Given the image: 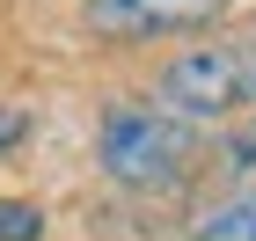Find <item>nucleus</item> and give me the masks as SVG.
I'll return each instance as SVG.
<instances>
[{
	"label": "nucleus",
	"mask_w": 256,
	"mask_h": 241,
	"mask_svg": "<svg viewBox=\"0 0 256 241\" xmlns=\"http://www.w3.org/2000/svg\"><path fill=\"white\" fill-rule=\"evenodd\" d=\"M154 95L168 117L183 124H212V117H242L256 110V29H234V37L190 44L161 66Z\"/></svg>",
	"instance_id": "obj_1"
},
{
	"label": "nucleus",
	"mask_w": 256,
	"mask_h": 241,
	"mask_svg": "<svg viewBox=\"0 0 256 241\" xmlns=\"http://www.w3.org/2000/svg\"><path fill=\"white\" fill-rule=\"evenodd\" d=\"M102 168L124 183V190H168V183L190 168V132L168 110H146V102H118L102 117Z\"/></svg>",
	"instance_id": "obj_2"
},
{
	"label": "nucleus",
	"mask_w": 256,
	"mask_h": 241,
	"mask_svg": "<svg viewBox=\"0 0 256 241\" xmlns=\"http://www.w3.org/2000/svg\"><path fill=\"white\" fill-rule=\"evenodd\" d=\"M227 0H88V29L96 37H168L212 22Z\"/></svg>",
	"instance_id": "obj_3"
},
{
	"label": "nucleus",
	"mask_w": 256,
	"mask_h": 241,
	"mask_svg": "<svg viewBox=\"0 0 256 241\" xmlns=\"http://www.w3.org/2000/svg\"><path fill=\"white\" fill-rule=\"evenodd\" d=\"M198 241H256V183L242 190V198H227L220 212H205Z\"/></svg>",
	"instance_id": "obj_4"
},
{
	"label": "nucleus",
	"mask_w": 256,
	"mask_h": 241,
	"mask_svg": "<svg viewBox=\"0 0 256 241\" xmlns=\"http://www.w3.org/2000/svg\"><path fill=\"white\" fill-rule=\"evenodd\" d=\"M0 241H44V212L30 198H0Z\"/></svg>",
	"instance_id": "obj_5"
},
{
	"label": "nucleus",
	"mask_w": 256,
	"mask_h": 241,
	"mask_svg": "<svg viewBox=\"0 0 256 241\" xmlns=\"http://www.w3.org/2000/svg\"><path fill=\"white\" fill-rule=\"evenodd\" d=\"M220 168H227L234 183H249V176H256V117L242 124V132H234L227 146H220Z\"/></svg>",
	"instance_id": "obj_6"
},
{
	"label": "nucleus",
	"mask_w": 256,
	"mask_h": 241,
	"mask_svg": "<svg viewBox=\"0 0 256 241\" xmlns=\"http://www.w3.org/2000/svg\"><path fill=\"white\" fill-rule=\"evenodd\" d=\"M22 139H30V117H22V110H0V154L22 146Z\"/></svg>",
	"instance_id": "obj_7"
}]
</instances>
